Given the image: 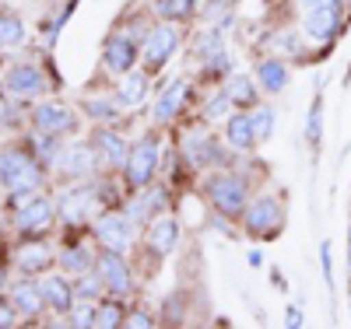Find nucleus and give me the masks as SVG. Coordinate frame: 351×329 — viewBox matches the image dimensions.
Returning <instances> with one entry per match:
<instances>
[{"instance_id": "f257e3e1", "label": "nucleus", "mask_w": 351, "mask_h": 329, "mask_svg": "<svg viewBox=\"0 0 351 329\" xmlns=\"http://www.w3.org/2000/svg\"><path fill=\"white\" fill-rule=\"evenodd\" d=\"M0 186L11 196H32L43 186V172L25 151L8 147V151H0Z\"/></svg>"}, {"instance_id": "f03ea898", "label": "nucleus", "mask_w": 351, "mask_h": 329, "mask_svg": "<svg viewBox=\"0 0 351 329\" xmlns=\"http://www.w3.org/2000/svg\"><path fill=\"white\" fill-rule=\"evenodd\" d=\"M208 196L215 203V211L225 218H236L243 207H246V183L232 172H218L208 179Z\"/></svg>"}, {"instance_id": "7ed1b4c3", "label": "nucleus", "mask_w": 351, "mask_h": 329, "mask_svg": "<svg viewBox=\"0 0 351 329\" xmlns=\"http://www.w3.org/2000/svg\"><path fill=\"white\" fill-rule=\"evenodd\" d=\"M155 165H158V137H155V133H144V137L130 147V158H127V183H130L134 189L152 186Z\"/></svg>"}, {"instance_id": "20e7f679", "label": "nucleus", "mask_w": 351, "mask_h": 329, "mask_svg": "<svg viewBox=\"0 0 351 329\" xmlns=\"http://www.w3.org/2000/svg\"><path fill=\"white\" fill-rule=\"evenodd\" d=\"M344 21V8H306L302 11V36L313 46H327Z\"/></svg>"}, {"instance_id": "39448f33", "label": "nucleus", "mask_w": 351, "mask_h": 329, "mask_svg": "<svg viewBox=\"0 0 351 329\" xmlns=\"http://www.w3.org/2000/svg\"><path fill=\"white\" fill-rule=\"evenodd\" d=\"M176 49H180V32H176L169 21H162L148 32V39L141 46V56H144V64H148V70H162V64H169V56Z\"/></svg>"}, {"instance_id": "423d86ee", "label": "nucleus", "mask_w": 351, "mask_h": 329, "mask_svg": "<svg viewBox=\"0 0 351 329\" xmlns=\"http://www.w3.org/2000/svg\"><path fill=\"white\" fill-rule=\"evenodd\" d=\"M32 123H36V130H39L43 137H53V140L77 130L74 112H71L67 105H60V102H43V105L36 109V116H32Z\"/></svg>"}, {"instance_id": "0eeeda50", "label": "nucleus", "mask_w": 351, "mask_h": 329, "mask_svg": "<svg viewBox=\"0 0 351 329\" xmlns=\"http://www.w3.org/2000/svg\"><path fill=\"white\" fill-rule=\"evenodd\" d=\"M95 207H99V200H95V189H84V186L64 189L60 196H56V214H60L64 221H71V224H81V221H88V218L95 214Z\"/></svg>"}, {"instance_id": "6e6552de", "label": "nucleus", "mask_w": 351, "mask_h": 329, "mask_svg": "<svg viewBox=\"0 0 351 329\" xmlns=\"http://www.w3.org/2000/svg\"><path fill=\"white\" fill-rule=\"evenodd\" d=\"M4 92L11 98H36V95L46 92V77L32 64H14L8 70V77H4Z\"/></svg>"}, {"instance_id": "1a4fd4ad", "label": "nucleus", "mask_w": 351, "mask_h": 329, "mask_svg": "<svg viewBox=\"0 0 351 329\" xmlns=\"http://www.w3.org/2000/svg\"><path fill=\"white\" fill-rule=\"evenodd\" d=\"M281 221H285V211L274 196H260L246 211V231L260 235V238H271V231H278Z\"/></svg>"}, {"instance_id": "9d476101", "label": "nucleus", "mask_w": 351, "mask_h": 329, "mask_svg": "<svg viewBox=\"0 0 351 329\" xmlns=\"http://www.w3.org/2000/svg\"><path fill=\"white\" fill-rule=\"evenodd\" d=\"M49 221H53V203L49 200H43V196H28V200H21L18 207H14V228L18 231H43V228H49Z\"/></svg>"}, {"instance_id": "9b49d317", "label": "nucleus", "mask_w": 351, "mask_h": 329, "mask_svg": "<svg viewBox=\"0 0 351 329\" xmlns=\"http://www.w3.org/2000/svg\"><path fill=\"white\" fill-rule=\"evenodd\" d=\"M95 270H99V277H102L109 294H130V270L123 263V252L106 249V256L95 263Z\"/></svg>"}, {"instance_id": "f8f14e48", "label": "nucleus", "mask_w": 351, "mask_h": 329, "mask_svg": "<svg viewBox=\"0 0 351 329\" xmlns=\"http://www.w3.org/2000/svg\"><path fill=\"white\" fill-rule=\"evenodd\" d=\"M95 238L102 249H112V252H127L130 246V228H127V218L123 214H102L95 221Z\"/></svg>"}, {"instance_id": "ddd939ff", "label": "nucleus", "mask_w": 351, "mask_h": 329, "mask_svg": "<svg viewBox=\"0 0 351 329\" xmlns=\"http://www.w3.org/2000/svg\"><path fill=\"white\" fill-rule=\"evenodd\" d=\"M102 64H106L112 74H130V67L137 64V42H130V36H112V39L106 42Z\"/></svg>"}, {"instance_id": "4468645a", "label": "nucleus", "mask_w": 351, "mask_h": 329, "mask_svg": "<svg viewBox=\"0 0 351 329\" xmlns=\"http://www.w3.org/2000/svg\"><path fill=\"white\" fill-rule=\"evenodd\" d=\"M53 168L60 175H67V179H84L95 168V151L92 147H67V151H60V158H56Z\"/></svg>"}, {"instance_id": "2eb2a0df", "label": "nucleus", "mask_w": 351, "mask_h": 329, "mask_svg": "<svg viewBox=\"0 0 351 329\" xmlns=\"http://www.w3.org/2000/svg\"><path fill=\"white\" fill-rule=\"evenodd\" d=\"M14 263H18V270L21 274H43L46 266L53 263V249L46 246V242H25L21 249H18V256H14Z\"/></svg>"}, {"instance_id": "dca6fc26", "label": "nucleus", "mask_w": 351, "mask_h": 329, "mask_svg": "<svg viewBox=\"0 0 351 329\" xmlns=\"http://www.w3.org/2000/svg\"><path fill=\"white\" fill-rule=\"evenodd\" d=\"M186 92H190V81H172L165 92L158 95V102H155V123H169V119L180 112V105L186 102Z\"/></svg>"}, {"instance_id": "f3484780", "label": "nucleus", "mask_w": 351, "mask_h": 329, "mask_svg": "<svg viewBox=\"0 0 351 329\" xmlns=\"http://www.w3.org/2000/svg\"><path fill=\"white\" fill-rule=\"evenodd\" d=\"M39 287H43V298H46V308H53V312H71L74 308L77 291L64 277H46Z\"/></svg>"}, {"instance_id": "a211bd4d", "label": "nucleus", "mask_w": 351, "mask_h": 329, "mask_svg": "<svg viewBox=\"0 0 351 329\" xmlns=\"http://www.w3.org/2000/svg\"><path fill=\"white\" fill-rule=\"evenodd\" d=\"M162 203H165V189L162 186H144L141 189V196L130 203V211H127V218L130 221H148V218H155V214H162Z\"/></svg>"}, {"instance_id": "6ab92c4d", "label": "nucleus", "mask_w": 351, "mask_h": 329, "mask_svg": "<svg viewBox=\"0 0 351 329\" xmlns=\"http://www.w3.org/2000/svg\"><path fill=\"white\" fill-rule=\"evenodd\" d=\"M148 242L158 256H169L176 246H180V221L176 218H158L148 231Z\"/></svg>"}, {"instance_id": "aec40b11", "label": "nucleus", "mask_w": 351, "mask_h": 329, "mask_svg": "<svg viewBox=\"0 0 351 329\" xmlns=\"http://www.w3.org/2000/svg\"><path fill=\"white\" fill-rule=\"evenodd\" d=\"M225 140L236 147V151H250V147L256 144V130H253V116H243L236 112L225 123Z\"/></svg>"}, {"instance_id": "412c9836", "label": "nucleus", "mask_w": 351, "mask_h": 329, "mask_svg": "<svg viewBox=\"0 0 351 329\" xmlns=\"http://www.w3.org/2000/svg\"><path fill=\"white\" fill-rule=\"evenodd\" d=\"M11 302H14V308H18L25 319H36V315L46 308V298H43V287H39V284H18V287L11 291Z\"/></svg>"}, {"instance_id": "4be33fe9", "label": "nucleus", "mask_w": 351, "mask_h": 329, "mask_svg": "<svg viewBox=\"0 0 351 329\" xmlns=\"http://www.w3.org/2000/svg\"><path fill=\"white\" fill-rule=\"evenodd\" d=\"M95 144H99V155H102V161H106L109 168H127L130 151H127V144H123V137H120V133L102 130V133L95 137Z\"/></svg>"}, {"instance_id": "5701e85b", "label": "nucleus", "mask_w": 351, "mask_h": 329, "mask_svg": "<svg viewBox=\"0 0 351 329\" xmlns=\"http://www.w3.org/2000/svg\"><path fill=\"white\" fill-rule=\"evenodd\" d=\"M183 151L193 165H208V161H218V147L208 140V133L204 130H190L186 140H183Z\"/></svg>"}, {"instance_id": "b1692460", "label": "nucleus", "mask_w": 351, "mask_h": 329, "mask_svg": "<svg viewBox=\"0 0 351 329\" xmlns=\"http://www.w3.org/2000/svg\"><path fill=\"white\" fill-rule=\"evenodd\" d=\"M116 98L127 109L144 105V98H148V74H134V70L123 74V84H120V92H116Z\"/></svg>"}, {"instance_id": "393cba45", "label": "nucleus", "mask_w": 351, "mask_h": 329, "mask_svg": "<svg viewBox=\"0 0 351 329\" xmlns=\"http://www.w3.org/2000/svg\"><path fill=\"white\" fill-rule=\"evenodd\" d=\"M256 77H260V84L267 88L271 95H281L285 88H288V67H285V60H263V64L256 67Z\"/></svg>"}, {"instance_id": "a878e982", "label": "nucleus", "mask_w": 351, "mask_h": 329, "mask_svg": "<svg viewBox=\"0 0 351 329\" xmlns=\"http://www.w3.org/2000/svg\"><path fill=\"white\" fill-rule=\"evenodd\" d=\"M60 266L67 274H88L92 270V252H88L84 246H67L60 252Z\"/></svg>"}, {"instance_id": "bb28decb", "label": "nucleus", "mask_w": 351, "mask_h": 329, "mask_svg": "<svg viewBox=\"0 0 351 329\" xmlns=\"http://www.w3.org/2000/svg\"><path fill=\"white\" fill-rule=\"evenodd\" d=\"M25 42V25L18 14H0V49H11Z\"/></svg>"}, {"instance_id": "cd10ccee", "label": "nucleus", "mask_w": 351, "mask_h": 329, "mask_svg": "<svg viewBox=\"0 0 351 329\" xmlns=\"http://www.w3.org/2000/svg\"><path fill=\"white\" fill-rule=\"evenodd\" d=\"M225 92L232 95V102L236 105H253V98H256V88H253V81L246 77V74H236L228 84H225Z\"/></svg>"}, {"instance_id": "c85d7f7f", "label": "nucleus", "mask_w": 351, "mask_h": 329, "mask_svg": "<svg viewBox=\"0 0 351 329\" xmlns=\"http://www.w3.org/2000/svg\"><path fill=\"white\" fill-rule=\"evenodd\" d=\"M155 11L165 21H180V18H190L193 14V0H155Z\"/></svg>"}, {"instance_id": "c756f323", "label": "nucleus", "mask_w": 351, "mask_h": 329, "mask_svg": "<svg viewBox=\"0 0 351 329\" xmlns=\"http://www.w3.org/2000/svg\"><path fill=\"white\" fill-rule=\"evenodd\" d=\"M319 130H324V98L313 102V112H309V119H306V137H309L313 147L319 144Z\"/></svg>"}, {"instance_id": "7c9ffc66", "label": "nucleus", "mask_w": 351, "mask_h": 329, "mask_svg": "<svg viewBox=\"0 0 351 329\" xmlns=\"http://www.w3.org/2000/svg\"><path fill=\"white\" fill-rule=\"evenodd\" d=\"M116 109H120V98H106V102L92 98V102L84 105V112L92 116V119H102V123H106V119H112V116H116Z\"/></svg>"}, {"instance_id": "2f4dec72", "label": "nucleus", "mask_w": 351, "mask_h": 329, "mask_svg": "<svg viewBox=\"0 0 351 329\" xmlns=\"http://www.w3.org/2000/svg\"><path fill=\"white\" fill-rule=\"evenodd\" d=\"M253 130H256V140H267L274 133V112L271 109H256L253 112Z\"/></svg>"}, {"instance_id": "473e14b6", "label": "nucleus", "mask_w": 351, "mask_h": 329, "mask_svg": "<svg viewBox=\"0 0 351 329\" xmlns=\"http://www.w3.org/2000/svg\"><path fill=\"white\" fill-rule=\"evenodd\" d=\"M74 291H77V298H95L99 291H106V284H102V277H99V270H95V274H88V277L81 274V280H77Z\"/></svg>"}, {"instance_id": "72a5a7b5", "label": "nucleus", "mask_w": 351, "mask_h": 329, "mask_svg": "<svg viewBox=\"0 0 351 329\" xmlns=\"http://www.w3.org/2000/svg\"><path fill=\"white\" fill-rule=\"evenodd\" d=\"M95 326H102V329L123 326V308H120V305H102L99 315H95Z\"/></svg>"}, {"instance_id": "f704fd0d", "label": "nucleus", "mask_w": 351, "mask_h": 329, "mask_svg": "<svg viewBox=\"0 0 351 329\" xmlns=\"http://www.w3.org/2000/svg\"><path fill=\"white\" fill-rule=\"evenodd\" d=\"M232 105H236V102H232V95L228 92H218L208 105H204V116H208V119H215V116H225Z\"/></svg>"}, {"instance_id": "c9c22d12", "label": "nucleus", "mask_w": 351, "mask_h": 329, "mask_svg": "<svg viewBox=\"0 0 351 329\" xmlns=\"http://www.w3.org/2000/svg\"><path fill=\"white\" fill-rule=\"evenodd\" d=\"M95 315H99V308H92V298H81V305L74 308V326H95Z\"/></svg>"}, {"instance_id": "e433bc0d", "label": "nucleus", "mask_w": 351, "mask_h": 329, "mask_svg": "<svg viewBox=\"0 0 351 329\" xmlns=\"http://www.w3.org/2000/svg\"><path fill=\"white\" fill-rule=\"evenodd\" d=\"M18 308H14V302H0V329H11L14 322H18Z\"/></svg>"}, {"instance_id": "4c0bfd02", "label": "nucleus", "mask_w": 351, "mask_h": 329, "mask_svg": "<svg viewBox=\"0 0 351 329\" xmlns=\"http://www.w3.org/2000/svg\"><path fill=\"white\" fill-rule=\"evenodd\" d=\"M319 256H324V280H327V287H334V266H330V246L327 242L319 249Z\"/></svg>"}, {"instance_id": "58836bf2", "label": "nucleus", "mask_w": 351, "mask_h": 329, "mask_svg": "<svg viewBox=\"0 0 351 329\" xmlns=\"http://www.w3.org/2000/svg\"><path fill=\"white\" fill-rule=\"evenodd\" d=\"M299 8H344V0H299Z\"/></svg>"}, {"instance_id": "ea45409f", "label": "nucleus", "mask_w": 351, "mask_h": 329, "mask_svg": "<svg viewBox=\"0 0 351 329\" xmlns=\"http://www.w3.org/2000/svg\"><path fill=\"white\" fill-rule=\"evenodd\" d=\"M285 326L299 329V326H302V312H299V308H288V312H285Z\"/></svg>"}, {"instance_id": "a19ab883", "label": "nucleus", "mask_w": 351, "mask_h": 329, "mask_svg": "<svg viewBox=\"0 0 351 329\" xmlns=\"http://www.w3.org/2000/svg\"><path fill=\"white\" fill-rule=\"evenodd\" d=\"M130 326H152V319H148V315H134Z\"/></svg>"}, {"instance_id": "79ce46f5", "label": "nucleus", "mask_w": 351, "mask_h": 329, "mask_svg": "<svg viewBox=\"0 0 351 329\" xmlns=\"http://www.w3.org/2000/svg\"><path fill=\"white\" fill-rule=\"evenodd\" d=\"M348 274H351V266H348Z\"/></svg>"}, {"instance_id": "37998d69", "label": "nucleus", "mask_w": 351, "mask_h": 329, "mask_svg": "<svg viewBox=\"0 0 351 329\" xmlns=\"http://www.w3.org/2000/svg\"><path fill=\"white\" fill-rule=\"evenodd\" d=\"M348 305H351V302H348Z\"/></svg>"}]
</instances>
